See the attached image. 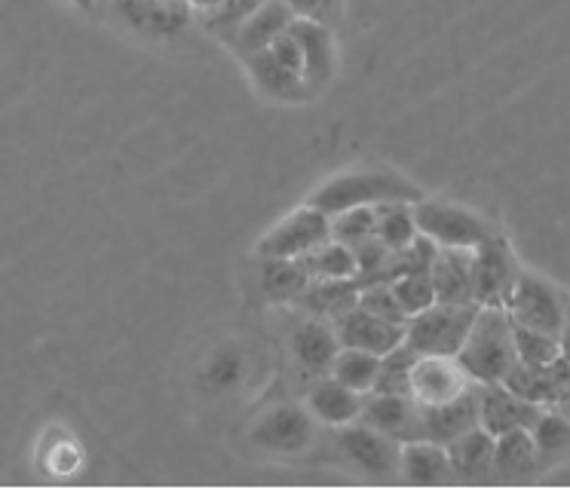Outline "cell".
I'll list each match as a JSON object with an SVG mask.
<instances>
[{
    "label": "cell",
    "instance_id": "6da1fadb",
    "mask_svg": "<svg viewBox=\"0 0 570 490\" xmlns=\"http://www.w3.org/2000/svg\"><path fill=\"white\" fill-rule=\"evenodd\" d=\"M421 199H426V194L399 171L360 169L328 178L323 187L313 190L307 203L325 212V215H337V212H347V208L381 206V203H411V206H417Z\"/></svg>",
    "mask_w": 570,
    "mask_h": 490
},
{
    "label": "cell",
    "instance_id": "7a4b0ae2",
    "mask_svg": "<svg viewBox=\"0 0 570 490\" xmlns=\"http://www.w3.org/2000/svg\"><path fill=\"white\" fill-rule=\"evenodd\" d=\"M454 359L475 383H503L509 371L519 365L512 343V318L507 316V310L479 306L470 334Z\"/></svg>",
    "mask_w": 570,
    "mask_h": 490
},
{
    "label": "cell",
    "instance_id": "3957f363",
    "mask_svg": "<svg viewBox=\"0 0 570 490\" xmlns=\"http://www.w3.org/2000/svg\"><path fill=\"white\" fill-rule=\"evenodd\" d=\"M479 304H439L426 306L409 318L405 343L417 355H458L466 341Z\"/></svg>",
    "mask_w": 570,
    "mask_h": 490
},
{
    "label": "cell",
    "instance_id": "277c9868",
    "mask_svg": "<svg viewBox=\"0 0 570 490\" xmlns=\"http://www.w3.org/2000/svg\"><path fill=\"white\" fill-rule=\"evenodd\" d=\"M568 297L570 294H564L543 276H537L531 270H521L503 310L515 325L546 331V334L558 337V331L564 325V313H568Z\"/></svg>",
    "mask_w": 570,
    "mask_h": 490
},
{
    "label": "cell",
    "instance_id": "5b68a950",
    "mask_svg": "<svg viewBox=\"0 0 570 490\" xmlns=\"http://www.w3.org/2000/svg\"><path fill=\"white\" fill-rule=\"evenodd\" d=\"M414 220L423 236H430L435 245H448V248H475L497 233L482 215L463 206L439 203V199H421L414 206Z\"/></svg>",
    "mask_w": 570,
    "mask_h": 490
},
{
    "label": "cell",
    "instance_id": "8992f818",
    "mask_svg": "<svg viewBox=\"0 0 570 490\" xmlns=\"http://www.w3.org/2000/svg\"><path fill=\"white\" fill-rule=\"evenodd\" d=\"M521 264L503 233L488 236L472 248V288L479 306H503L519 280Z\"/></svg>",
    "mask_w": 570,
    "mask_h": 490
},
{
    "label": "cell",
    "instance_id": "52a82bcc",
    "mask_svg": "<svg viewBox=\"0 0 570 490\" xmlns=\"http://www.w3.org/2000/svg\"><path fill=\"white\" fill-rule=\"evenodd\" d=\"M325 239H332V215L307 203L261 236L258 257H301Z\"/></svg>",
    "mask_w": 570,
    "mask_h": 490
},
{
    "label": "cell",
    "instance_id": "ba28073f",
    "mask_svg": "<svg viewBox=\"0 0 570 490\" xmlns=\"http://www.w3.org/2000/svg\"><path fill=\"white\" fill-rule=\"evenodd\" d=\"M248 439L267 453H301L316 439V427H313L311 411H304L298 404H276L258 416Z\"/></svg>",
    "mask_w": 570,
    "mask_h": 490
},
{
    "label": "cell",
    "instance_id": "9c48e42d",
    "mask_svg": "<svg viewBox=\"0 0 570 490\" xmlns=\"http://www.w3.org/2000/svg\"><path fill=\"white\" fill-rule=\"evenodd\" d=\"M472 427H479V383H472L470 390L451 402L421 404L414 441L448 444L463 432H470Z\"/></svg>",
    "mask_w": 570,
    "mask_h": 490
},
{
    "label": "cell",
    "instance_id": "30bf717a",
    "mask_svg": "<svg viewBox=\"0 0 570 490\" xmlns=\"http://www.w3.org/2000/svg\"><path fill=\"white\" fill-rule=\"evenodd\" d=\"M475 380L454 355H417L411 367V399L417 404H442L470 390Z\"/></svg>",
    "mask_w": 570,
    "mask_h": 490
},
{
    "label": "cell",
    "instance_id": "8fae6325",
    "mask_svg": "<svg viewBox=\"0 0 570 490\" xmlns=\"http://www.w3.org/2000/svg\"><path fill=\"white\" fill-rule=\"evenodd\" d=\"M337 448H341V453L347 457L350 463L360 465L362 472H368V476H393V472H399L402 441L390 439V435L365 427V423L341 427Z\"/></svg>",
    "mask_w": 570,
    "mask_h": 490
},
{
    "label": "cell",
    "instance_id": "7c38bea8",
    "mask_svg": "<svg viewBox=\"0 0 570 490\" xmlns=\"http://www.w3.org/2000/svg\"><path fill=\"white\" fill-rule=\"evenodd\" d=\"M546 408L521 399L507 383H479V427L491 435H503L512 429H533Z\"/></svg>",
    "mask_w": 570,
    "mask_h": 490
},
{
    "label": "cell",
    "instance_id": "4fadbf2b",
    "mask_svg": "<svg viewBox=\"0 0 570 490\" xmlns=\"http://www.w3.org/2000/svg\"><path fill=\"white\" fill-rule=\"evenodd\" d=\"M114 12L136 35L169 40L190 24V7L185 0H114Z\"/></svg>",
    "mask_w": 570,
    "mask_h": 490
},
{
    "label": "cell",
    "instance_id": "5bb4252c",
    "mask_svg": "<svg viewBox=\"0 0 570 490\" xmlns=\"http://www.w3.org/2000/svg\"><path fill=\"white\" fill-rule=\"evenodd\" d=\"M405 329L409 325L377 318L360 304L335 318V334L341 346H353V350H365L374 355H386L390 350H396L399 343H405Z\"/></svg>",
    "mask_w": 570,
    "mask_h": 490
},
{
    "label": "cell",
    "instance_id": "9a60e30c",
    "mask_svg": "<svg viewBox=\"0 0 570 490\" xmlns=\"http://www.w3.org/2000/svg\"><path fill=\"white\" fill-rule=\"evenodd\" d=\"M503 383L528 402L540 404V408H556L561 399L570 395V362L561 355L549 365H521L519 362Z\"/></svg>",
    "mask_w": 570,
    "mask_h": 490
},
{
    "label": "cell",
    "instance_id": "2e32d148",
    "mask_svg": "<svg viewBox=\"0 0 570 490\" xmlns=\"http://www.w3.org/2000/svg\"><path fill=\"white\" fill-rule=\"evenodd\" d=\"M292 37L298 40L301 56H304V80L313 92H320L332 84L337 68V49L332 28L323 22H311V19H295L288 24Z\"/></svg>",
    "mask_w": 570,
    "mask_h": 490
},
{
    "label": "cell",
    "instance_id": "e0dca14e",
    "mask_svg": "<svg viewBox=\"0 0 570 490\" xmlns=\"http://www.w3.org/2000/svg\"><path fill=\"white\" fill-rule=\"evenodd\" d=\"M417 411L421 404L411 395H386V392H365L360 423L384 432L396 441H414L417 432Z\"/></svg>",
    "mask_w": 570,
    "mask_h": 490
},
{
    "label": "cell",
    "instance_id": "ac0fdd59",
    "mask_svg": "<svg viewBox=\"0 0 570 490\" xmlns=\"http://www.w3.org/2000/svg\"><path fill=\"white\" fill-rule=\"evenodd\" d=\"M337 350H341V341H337L335 325H328L325 318H301L292 329V355L304 374H313V378L328 374Z\"/></svg>",
    "mask_w": 570,
    "mask_h": 490
},
{
    "label": "cell",
    "instance_id": "d6986e66",
    "mask_svg": "<svg viewBox=\"0 0 570 490\" xmlns=\"http://www.w3.org/2000/svg\"><path fill=\"white\" fill-rule=\"evenodd\" d=\"M435 301L439 304H475V288H472V248H448L439 245L433 257Z\"/></svg>",
    "mask_w": 570,
    "mask_h": 490
},
{
    "label": "cell",
    "instance_id": "ffe728a7",
    "mask_svg": "<svg viewBox=\"0 0 570 490\" xmlns=\"http://www.w3.org/2000/svg\"><path fill=\"white\" fill-rule=\"evenodd\" d=\"M292 22H295V16H292V10L285 7L283 0H264L258 10L248 16L246 24L236 31L227 47L234 49L239 59H248V56L271 47L276 37L288 31Z\"/></svg>",
    "mask_w": 570,
    "mask_h": 490
},
{
    "label": "cell",
    "instance_id": "44dd1931",
    "mask_svg": "<svg viewBox=\"0 0 570 490\" xmlns=\"http://www.w3.org/2000/svg\"><path fill=\"white\" fill-rule=\"evenodd\" d=\"M243 61H246L248 77H252V84L258 86L261 96L273 98V101H307L313 96L307 80L273 59L271 49H261V52Z\"/></svg>",
    "mask_w": 570,
    "mask_h": 490
},
{
    "label": "cell",
    "instance_id": "7402d4cb",
    "mask_svg": "<svg viewBox=\"0 0 570 490\" xmlns=\"http://www.w3.org/2000/svg\"><path fill=\"white\" fill-rule=\"evenodd\" d=\"M362 399H365V392L350 390L335 378H325L313 383L307 404H311V414L323 420L325 427H347V423L360 420Z\"/></svg>",
    "mask_w": 570,
    "mask_h": 490
},
{
    "label": "cell",
    "instance_id": "603a6c76",
    "mask_svg": "<svg viewBox=\"0 0 570 490\" xmlns=\"http://www.w3.org/2000/svg\"><path fill=\"white\" fill-rule=\"evenodd\" d=\"M360 282L356 280H311L295 306L307 310L311 316L332 318L344 316L347 310L360 304Z\"/></svg>",
    "mask_w": 570,
    "mask_h": 490
},
{
    "label": "cell",
    "instance_id": "cb8c5ba5",
    "mask_svg": "<svg viewBox=\"0 0 570 490\" xmlns=\"http://www.w3.org/2000/svg\"><path fill=\"white\" fill-rule=\"evenodd\" d=\"M451 472L460 478H482L494 465V435L484 427H472L445 444Z\"/></svg>",
    "mask_w": 570,
    "mask_h": 490
},
{
    "label": "cell",
    "instance_id": "d4e9b609",
    "mask_svg": "<svg viewBox=\"0 0 570 490\" xmlns=\"http://www.w3.org/2000/svg\"><path fill=\"white\" fill-rule=\"evenodd\" d=\"M399 472L411 484H442L454 476L445 444H433V441H402Z\"/></svg>",
    "mask_w": 570,
    "mask_h": 490
},
{
    "label": "cell",
    "instance_id": "484cf974",
    "mask_svg": "<svg viewBox=\"0 0 570 490\" xmlns=\"http://www.w3.org/2000/svg\"><path fill=\"white\" fill-rule=\"evenodd\" d=\"M311 285L298 257H261V292L271 304H295Z\"/></svg>",
    "mask_w": 570,
    "mask_h": 490
},
{
    "label": "cell",
    "instance_id": "4316f807",
    "mask_svg": "<svg viewBox=\"0 0 570 490\" xmlns=\"http://www.w3.org/2000/svg\"><path fill=\"white\" fill-rule=\"evenodd\" d=\"M537 444L531 429H512L494 439V465L491 472L503 478H521L537 469Z\"/></svg>",
    "mask_w": 570,
    "mask_h": 490
},
{
    "label": "cell",
    "instance_id": "83f0119b",
    "mask_svg": "<svg viewBox=\"0 0 570 490\" xmlns=\"http://www.w3.org/2000/svg\"><path fill=\"white\" fill-rule=\"evenodd\" d=\"M301 267L307 270L311 280H356L360 264L353 248L337 239H325L323 245L311 248L307 255H301Z\"/></svg>",
    "mask_w": 570,
    "mask_h": 490
},
{
    "label": "cell",
    "instance_id": "f1b7e54d",
    "mask_svg": "<svg viewBox=\"0 0 570 490\" xmlns=\"http://www.w3.org/2000/svg\"><path fill=\"white\" fill-rule=\"evenodd\" d=\"M531 435L540 465H558L570 457V420L558 414L556 408H546L540 420L533 423Z\"/></svg>",
    "mask_w": 570,
    "mask_h": 490
},
{
    "label": "cell",
    "instance_id": "f546056e",
    "mask_svg": "<svg viewBox=\"0 0 570 490\" xmlns=\"http://www.w3.org/2000/svg\"><path fill=\"white\" fill-rule=\"evenodd\" d=\"M377 367H381V355L365 353V350H353V346H341L335 362L328 367V378L344 383L356 392H372L374 380H377Z\"/></svg>",
    "mask_w": 570,
    "mask_h": 490
},
{
    "label": "cell",
    "instance_id": "4dcf8cb0",
    "mask_svg": "<svg viewBox=\"0 0 570 490\" xmlns=\"http://www.w3.org/2000/svg\"><path fill=\"white\" fill-rule=\"evenodd\" d=\"M374 212H377V239L390 252H399L421 236L411 203H381V206H374Z\"/></svg>",
    "mask_w": 570,
    "mask_h": 490
},
{
    "label": "cell",
    "instance_id": "1f68e13d",
    "mask_svg": "<svg viewBox=\"0 0 570 490\" xmlns=\"http://www.w3.org/2000/svg\"><path fill=\"white\" fill-rule=\"evenodd\" d=\"M417 362V353L409 343H399L396 350L381 355L377 380L372 392H386V395H411V367Z\"/></svg>",
    "mask_w": 570,
    "mask_h": 490
},
{
    "label": "cell",
    "instance_id": "d6a6232c",
    "mask_svg": "<svg viewBox=\"0 0 570 490\" xmlns=\"http://www.w3.org/2000/svg\"><path fill=\"white\" fill-rule=\"evenodd\" d=\"M377 236V212L374 206H360L347 208V212H337L332 215V239L337 243L356 248L365 239H374Z\"/></svg>",
    "mask_w": 570,
    "mask_h": 490
},
{
    "label": "cell",
    "instance_id": "836d02e7",
    "mask_svg": "<svg viewBox=\"0 0 570 490\" xmlns=\"http://www.w3.org/2000/svg\"><path fill=\"white\" fill-rule=\"evenodd\" d=\"M512 343H515V355H519L521 365H549L561 355L556 334L524 329L515 322H512Z\"/></svg>",
    "mask_w": 570,
    "mask_h": 490
},
{
    "label": "cell",
    "instance_id": "e575fe53",
    "mask_svg": "<svg viewBox=\"0 0 570 490\" xmlns=\"http://www.w3.org/2000/svg\"><path fill=\"white\" fill-rule=\"evenodd\" d=\"M261 3H264V0H224L222 7L203 12L206 31L218 37V40H224V43H230L236 31L246 24L248 16L258 10Z\"/></svg>",
    "mask_w": 570,
    "mask_h": 490
},
{
    "label": "cell",
    "instance_id": "d590c367",
    "mask_svg": "<svg viewBox=\"0 0 570 490\" xmlns=\"http://www.w3.org/2000/svg\"><path fill=\"white\" fill-rule=\"evenodd\" d=\"M390 288L399 297V304L402 310L414 316V313H421L426 306L435 304V288L433 280H430V273H409V276H399L396 282H390Z\"/></svg>",
    "mask_w": 570,
    "mask_h": 490
},
{
    "label": "cell",
    "instance_id": "8d00e7d4",
    "mask_svg": "<svg viewBox=\"0 0 570 490\" xmlns=\"http://www.w3.org/2000/svg\"><path fill=\"white\" fill-rule=\"evenodd\" d=\"M360 306L368 310L377 318H386V322H396V325H409V313L402 310L399 297L390 288V282H374V285H365L360 292Z\"/></svg>",
    "mask_w": 570,
    "mask_h": 490
},
{
    "label": "cell",
    "instance_id": "74e56055",
    "mask_svg": "<svg viewBox=\"0 0 570 490\" xmlns=\"http://www.w3.org/2000/svg\"><path fill=\"white\" fill-rule=\"evenodd\" d=\"M203 380L215 390H230L243 380V355L236 350H218L203 371Z\"/></svg>",
    "mask_w": 570,
    "mask_h": 490
},
{
    "label": "cell",
    "instance_id": "f35d334b",
    "mask_svg": "<svg viewBox=\"0 0 570 490\" xmlns=\"http://www.w3.org/2000/svg\"><path fill=\"white\" fill-rule=\"evenodd\" d=\"M295 19H311V22H332L337 0H283Z\"/></svg>",
    "mask_w": 570,
    "mask_h": 490
},
{
    "label": "cell",
    "instance_id": "ab89813d",
    "mask_svg": "<svg viewBox=\"0 0 570 490\" xmlns=\"http://www.w3.org/2000/svg\"><path fill=\"white\" fill-rule=\"evenodd\" d=\"M558 346H561V359L570 362V297H568V313H564V325L558 331Z\"/></svg>",
    "mask_w": 570,
    "mask_h": 490
},
{
    "label": "cell",
    "instance_id": "60d3db41",
    "mask_svg": "<svg viewBox=\"0 0 570 490\" xmlns=\"http://www.w3.org/2000/svg\"><path fill=\"white\" fill-rule=\"evenodd\" d=\"M187 7H190V10H197V12H209V10H215V7H222L224 0H185Z\"/></svg>",
    "mask_w": 570,
    "mask_h": 490
},
{
    "label": "cell",
    "instance_id": "b9f144b4",
    "mask_svg": "<svg viewBox=\"0 0 570 490\" xmlns=\"http://www.w3.org/2000/svg\"><path fill=\"white\" fill-rule=\"evenodd\" d=\"M68 3H71V7H75V10H80V12L96 10V0H68Z\"/></svg>",
    "mask_w": 570,
    "mask_h": 490
},
{
    "label": "cell",
    "instance_id": "7bdbcfd3",
    "mask_svg": "<svg viewBox=\"0 0 570 490\" xmlns=\"http://www.w3.org/2000/svg\"><path fill=\"white\" fill-rule=\"evenodd\" d=\"M556 411H558V414H564L570 420V395H568V399H561V402L556 404Z\"/></svg>",
    "mask_w": 570,
    "mask_h": 490
}]
</instances>
